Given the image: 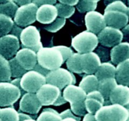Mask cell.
<instances>
[{
  "instance_id": "cell-1",
  "label": "cell",
  "mask_w": 129,
  "mask_h": 121,
  "mask_svg": "<svg viewBox=\"0 0 129 121\" xmlns=\"http://www.w3.org/2000/svg\"><path fill=\"white\" fill-rule=\"evenodd\" d=\"M103 16L107 26L120 30L128 23V6L122 1L112 2L107 6Z\"/></svg>"
},
{
  "instance_id": "cell-2",
  "label": "cell",
  "mask_w": 129,
  "mask_h": 121,
  "mask_svg": "<svg viewBox=\"0 0 129 121\" xmlns=\"http://www.w3.org/2000/svg\"><path fill=\"white\" fill-rule=\"evenodd\" d=\"M97 121H129V103L103 105L94 114Z\"/></svg>"
},
{
  "instance_id": "cell-3",
  "label": "cell",
  "mask_w": 129,
  "mask_h": 121,
  "mask_svg": "<svg viewBox=\"0 0 129 121\" xmlns=\"http://www.w3.org/2000/svg\"><path fill=\"white\" fill-rule=\"evenodd\" d=\"M37 57L38 64L49 71L60 68L64 63L62 55L56 46L41 48L37 52Z\"/></svg>"
},
{
  "instance_id": "cell-4",
  "label": "cell",
  "mask_w": 129,
  "mask_h": 121,
  "mask_svg": "<svg viewBox=\"0 0 129 121\" xmlns=\"http://www.w3.org/2000/svg\"><path fill=\"white\" fill-rule=\"evenodd\" d=\"M96 34L85 30L79 33L72 39V46L79 54L93 52L98 45Z\"/></svg>"
},
{
  "instance_id": "cell-5",
  "label": "cell",
  "mask_w": 129,
  "mask_h": 121,
  "mask_svg": "<svg viewBox=\"0 0 129 121\" xmlns=\"http://www.w3.org/2000/svg\"><path fill=\"white\" fill-rule=\"evenodd\" d=\"M45 78L46 83L56 86L60 90L69 84L76 83V78L73 73L64 68H59L50 71Z\"/></svg>"
},
{
  "instance_id": "cell-6",
  "label": "cell",
  "mask_w": 129,
  "mask_h": 121,
  "mask_svg": "<svg viewBox=\"0 0 129 121\" xmlns=\"http://www.w3.org/2000/svg\"><path fill=\"white\" fill-rule=\"evenodd\" d=\"M46 83L45 76L34 70L27 71L20 78V85L23 90L28 93H35Z\"/></svg>"
},
{
  "instance_id": "cell-7",
  "label": "cell",
  "mask_w": 129,
  "mask_h": 121,
  "mask_svg": "<svg viewBox=\"0 0 129 121\" xmlns=\"http://www.w3.org/2000/svg\"><path fill=\"white\" fill-rule=\"evenodd\" d=\"M20 40L24 47L28 48L36 52L43 47L40 32L33 25H29L23 29Z\"/></svg>"
},
{
  "instance_id": "cell-8",
  "label": "cell",
  "mask_w": 129,
  "mask_h": 121,
  "mask_svg": "<svg viewBox=\"0 0 129 121\" xmlns=\"http://www.w3.org/2000/svg\"><path fill=\"white\" fill-rule=\"evenodd\" d=\"M38 6L34 3L19 6L14 16V22L21 27L31 25L36 21Z\"/></svg>"
},
{
  "instance_id": "cell-9",
  "label": "cell",
  "mask_w": 129,
  "mask_h": 121,
  "mask_svg": "<svg viewBox=\"0 0 129 121\" xmlns=\"http://www.w3.org/2000/svg\"><path fill=\"white\" fill-rule=\"evenodd\" d=\"M21 96L20 89L9 81L0 82V106L11 107Z\"/></svg>"
},
{
  "instance_id": "cell-10",
  "label": "cell",
  "mask_w": 129,
  "mask_h": 121,
  "mask_svg": "<svg viewBox=\"0 0 129 121\" xmlns=\"http://www.w3.org/2000/svg\"><path fill=\"white\" fill-rule=\"evenodd\" d=\"M97 37L98 42L106 47H113L123 40L122 30L109 26H105Z\"/></svg>"
},
{
  "instance_id": "cell-11",
  "label": "cell",
  "mask_w": 129,
  "mask_h": 121,
  "mask_svg": "<svg viewBox=\"0 0 129 121\" xmlns=\"http://www.w3.org/2000/svg\"><path fill=\"white\" fill-rule=\"evenodd\" d=\"M20 47V39L12 34L0 37V54L10 60L16 55Z\"/></svg>"
},
{
  "instance_id": "cell-12",
  "label": "cell",
  "mask_w": 129,
  "mask_h": 121,
  "mask_svg": "<svg viewBox=\"0 0 129 121\" xmlns=\"http://www.w3.org/2000/svg\"><path fill=\"white\" fill-rule=\"evenodd\" d=\"M36 95L42 105L47 106L54 105L62 93L56 86L46 83L39 88Z\"/></svg>"
},
{
  "instance_id": "cell-13",
  "label": "cell",
  "mask_w": 129,
  "mask_h": 121,
  "mask_svg": "<svg viewBox=\"0 0 129 121\" xmlns=\"http://www.w3.org/2000/svg\"><path fill=\"white\" fill-rule=\"evenodd\" d=\"M87 93L79 86L74 84H69L64 88L62 96L71 106L84 103Z\"/></svg>"
},
{
  "instance_id": "cell-14",
  "label": "cell",
  "mask_w": 129,
  "mask_h": 121,
  "mask_svg": "<svg viewBox=\"0 0 129 121\" xmlns=\"http://www.w3.org/2000/svg\"><path fill=\"white\" fill-rule=\"evenodd\" d=\"M85 24L87 30L98 34L107 26L104 16L96 11L87 12L85 15Z\"/></svg>"
},
{
  "instance_id": "cell-15",
  "label": "cell",
  "mask_w": 129,
  "mask_h": 121,
  "mask_svg": "<svg viewBox=\"0 0 129 121\" xmlns=\"http://www.w3.org/2000/svg\"><path fill=\"white\" fill-rule=\"evenodd\" d=\"M36 93L26 92L20 102V110L30 114H37L42 107Z\"/></svg>"
},
{
  "instance_id": "cell-16",
  "label": "cell",
  "mask_w": 129,
  "mask_h": 121,
  "mask_svg": "<svg viewBox=\"0 0 129 121\" xmlns=\"http://www.w3.org/2000/svg\"><path fill=\"white\" fill-rule=\"evenodd\" d=\"M15 57L18 63L26 71L34 69L37 64V52L28 48L19 49Z\"/></svg>"
},
{
  "instance_id": "cell-17",
  "label": "cell",
  "mask_w": 129,
  "mask_h": 121,
  "mask_svg": "<svg viewBox=\"0 0 129 121\" xmlns=\"http://www.w3.org/2000/svg\"><path fill=\"white\" fill-rule=\"evenodd\" d=\"M81 63L83 73L94 74L102 63L99 56L94 52L81 54Z\"/></svg>"
},
{
  "instance_id": "cell-18",
  "label": "cell",
  "mask_w": 129,
  "mask_h": 121,
  "mask_svg": "<svg viewBox=\"0 0 129 121\" xmlns=\"http://www.w3.org/2000/svg\"><path fill=\"white\" fill-rule=\"evenodd\" d=\"M57 10L54 5H43L39 6L36 13V20L43 24L51 23L57 18Z\"/></svg>"
},
{
  "instance_id": "cell-19",
  "label": "cell",
  "mask_w": 129,
  "mask_h": 121,
  "mask_svg": "<svg viewBox=\"0 0 129 121\" xmlns=\"http://www.w3.org/2000/svg\"><path fill=\"white\" fill-rule=\"evenodd\" d=\"M84 103L87 112L95 114L96 112L104 105L105 99L99 91L94 90L87 93Z\"/></svg>"
},
{
  "instance_id": "cell-20",
  "label": "cell",
  "mask_w": 129,
  "mask_h": 121,
  "mask_svg": "<svg viewBox=\"0 0 129 121\" xmlns=\"http://www.w3.org/2000/svg\"><path fill=\"white\" fill-rule=\"evenodd\" d=\"M109 101L112 104L125 106L129 103V86L118 84L111 92Z\"/></svg>"
},
{
  "instance_id": "cell-21",
  "label": "cell",
  "mask_w": 129,
  "mask_h": 121,
  "mask_svg": "<svg viewBox=\"0 0 129 121\" xmlns=\"http://www.w3.org/2000/svg\"><path fill=\"white\" fill-rule=\"evenodd\" d=\"M110 59L112 64L117 65L129 59V43L127 42L119 43L113 47L110 50Z\"/></svg>"
},
{
  "instance_id": "cell-22",
  "label": "cell",
  "mask_w": 129,
  "mask_h": 121,
  "mask_svg": "<svg viewBox=\"0 0 129 121\" xmlns=\"http://www.w3.org/2000/svg\"><path fill=\"white\" fill-rule=\"evenodd\" d=\"M118 84L117 80L115 78H108L99 80L98 89L105 99V105L107 103H110L109 97L111 92L113 88Z\"/></svg>"
},
{
  "instance_id": "cell-23",
  "label": "cell",
  "mask_w": 129,
  "mask_h": 121,
  "mask_svg": "<svg viewBox=\"0 0 129 121\" xmlns=\"http://www.w3.org/2000/svg\"><path fill=\"white\" fill-rule=\"evenodd\" d=\"M115 78L118 84L129 86V59L117 64Z\"/></svg>"
},
{
  "instance_id": "cell-24",
  "label": "cell",
  "mask_w": 129,
  "mask_h": 121,
  "mask_svg": "<svg viewBox=\"0 0 129 121\" xmlns=\"http://www.w3.org/2000/svg\"><path fill=\"white\" fill-rule=\"evenodd\" d=\"M116 67L110 62L101 63L99 68L94 73L98 80L108 78H115Z\"/></svg>"
},
{
  "instance_id": "cell-25",
  "label": "cell",
  "mask_w": 129,
  "mask_h": 121,
  "mask_svg": "<svg viewBox=\"0 0 129 121\" xmlns=\"http://www.w3.org/2000/svg\"><path fill=\"white\" fill-rule=\"evenodd\" d=\"M99 80L94 74H86L79 83V86L86 93L98 89Z\"/></svg>"
},
{
  "instance_id": "cell-26",
  "label": "cell",
  "mask_w": 129,
  "mask_h": 121,
  "mask_svg": "<svg viewBox=\"0 0 129 121\" xmlns=\"http://www.w3.org/2000/svg\"><path fill=\"white\" fill-rule=\"evenodd\" d=\"M66 62L68 70L71 72L78 74L83 73L81 63V54L78 52L73 53V55Z\"/></svg>"
},
{
  "instance_id": "cell-27",
  "label": "cell",
  "mask_w": 129,
  "mask_h": 121,
  "mask_svg": "<svg viewBox=\"0 0 129 121\" xmlns=\"http://www.w3.org/2000/svg\"><path fill=\"white\" fill-rule=\"evenodd\" d=\"M11 78L9 60L0 54V82L10 81Z\"/></svg>"
},
{
  "instance_id": "cell-28",
  "label": "cell",
  "mask_w": 129,
  "mask_h": 121,
  "mask_svg": "<svg viewBox=\"0 0 129 121\" xmlns=\"http://www.w3.org/2000/svg\"><path fill=\"white\" fill-rule=\"evenodd\" d=\"M14 23L11 17L0 13V37L10 34Z\"/></svg>"
},
{
  "instance_id": "cell-29",
  "label": "cell",
  "mask_w": 129,
  "mask_h": 121,
  "mask_svg": "<svg viewBox=\"0 0 129 121\" xmlns=\"http://www.w3.org/2000/svg\"><path fill=\"white\" fill-rule=\"evenodd\" d=\"M18 7V5L14 0H8L4 3L0 4V13L13 18L15 16Z\"/></svg>"
},
{
  "instance_id": "cell-30",
  "label": "cell",
  "mask_w": 129,
  "mask_h": 121,
  "mask_svg": "<svg viewBox=\"0 0 129 121\" xmlns=\"http://www.w3.org/2000/svg\"><path fill=\"white\" fill-rule=\"evenodd\" d=\"M60 113L50 108H46L38 117L37 121H60L61 120Z\"/></svg>"
},
{
  "instance_id": "cell-31",
  "label": "cell",
  "mask_w": 129,
  "mask_h": 121,
  "mask_svg": "<svg viewBox=\"0 0 129 121\" xmlns=\"http://www.w3.org/2000/svg\"><path fill=\"white\" fill-rule=\"evenodd\" d=\"M0 118L3 121H18L19 113L12 107L0 108Z\"/></svg>"
},
{
  "instance_id": "cell-32",
  "label": "cell",
  "mask_w": 129,
  "mask_h": 121,
  "mask_svg": "<svg viewBox=\"0 0 129 121\" xmlns=\"http://www.w3.org/2000/svg\"><path fill=\"white\" fill-rule=\"evenodd\" d=\"M9 60L11 70V77L14 78H21L27 71L25 70L18 63L15 57L11 58Z\"/></svg>"
},
{
  "instance_id": "cell-33",
  "label": "cell",
  "mask_w": 129,
  "mask_h": 121,
  "mask_svg": "<svg viewBox=\"0 0 129 121\" xmlns=\"http://www.w3.org/2000/svg\"><path fill=\"white\" fill-rule=\"evenodd\" d=\"M57 10V15L59 17L63 18H68L71 17L75 13V8L74 6H69V5H64L60 3H57L55 5Z\"/></svg>"
},
{
  "instance_id": "cell-34",
  "label": "cell",
  "mask_w": 129,
  "mask_h": 121,
  "mask_svg": "<svg viewBox=\"0 0 129 121\" xmlns=\"http://www.w3.org/2000/svg\"><path fill=\"white\" fill-rule=\"evenodd\" d=\"M66 22V20L65 18L58 17L51 23L45 25L44 26V28L47 31L50 32H57L65 25Z\"/></svg>"
},
{
  "instance_id": "cell-35",
  "label": "cell",
  "mask_w": 129,
  "mask_h": 121,
  "mask_svg": "<svg viewBox=\"0 0 129 121\" xmlns=\"http://www.w3.org/2000/svg\"><path fill=\"white\" fill-rule=\"evenodd\" d=\"M76 6L79 12L83 13L91 11H94L97 7V3H90L79 0L78 4Z\"/></svg>"
},
{
  "instance_id": "cell-36",
  "label": "cell",
  "mask_w": 129,
  "mask_h": 121,
  "mask_svg": "<svg viewBox=\"0 0 129 121\" xmlns=\"http://www.w3.org/2000/svg\"><path fill=\"white\" fill-rule=\"evenodd\" d=\"M106 47L100 45V46H97L94 50V52L99 56L101 61L103 62H108L109 59L110 58V52L106 49Z\"/></svg>"
},
{
  "instance_id": "cell-37",
  "label": "cell",
  "mask_w": 129,
  "mask_h": 121,
  "mask_svg": "<svg viewBox=\"0 0 129 121\" xmlns=\"http://www.w3.org/2000/svg\"><path fill=\"white\" fill-rule=\"evenodd\" d=\"M56 47L59 49V51L61 53L63 57V59H64V62L66 61L74 53L73 50L69 47L64 46V45H58V46H56Z\"/></svg>"
},
{
  "instance_id": "cell-38",
  "label": "cell",
  "mask_w": 129,
  "mask_h": 121,
  "mask_svg": "<svg viewBox=\"0 0 129 121\" xmlns=\"http://www.w3.org/2000/svg\"><path fill=\"white\" fill-rule=\"evenodd\" d=\"M60 115L62 118H65V117H72V118L76 119L77 120L81 121V117L79 116H76L75 114H73L71 109H67L63 111L60 113Z\"/></svg>"
},
{
  "instance_id": "cell-39",
  "label": "cell",
  "mask_w": 129,
  "mask_h": 121,
  "mask_svg": "<svg viewBox=\"0 0 129 121\" xmlns=\"http://www.w3.org/2000/svg\"><path fill=\"white\" fill-rule=\"evenodd\" d=\"M23 29V28H22V27L18 26V25H16V23H14L11 32H10V34H12V35L17 37L20 39V35H21V32H22Z\"/></svg>"
},
{
  "instance_id": "cell-40",
  "label": "cell",
  "mask_w": 129,
  "mask_h": 121,
  "mask_svg": "<svg viewBox=\"0 0 129 121\" xmlns=\"http://www.w3.org/2000/svg\"><path fill=\"white\" fill-rule=\"evenodd\" d=\"M57 0H33V3L39 7L43 5H54Z\"/></svg>"
},
{
  "instance_id": "cell-41",
  "label": "cell",
  "mask_w": 129,
  "mask_h": 121,
  "mask_svg": "<svg viewBox=\"0 0 129 121\" xmlns=\"http://www.w3.org/2000/svg\"><path fill=\"white\" fill-rule=\"evenodd\" d=\"M34 70L39 72V73H40V74H43V75L45 76H46L47 74L48 73H49V72L50 71L48 70V69H46L44 68H43L42 66H40V64H38V63L35 65V66L34 67Z\"/></svg>"
},
{
  "instance_id": "cell-42",
  "label": "cell",
  "mask_w": 129,
  "mask_h": 121,
  "mask_svg": "<svg viewBox=\"0 0 129 121\" xmlns=\"http://www.w3.org/2000/svg\"><path fill=\"white\" fill-rule=\"evenodd\" d=\"M122 32L123 34V40L129 43V24L122 28Z\"/></svg>"
},
{
  "instance_id": "cell-43",
  "label": "cell",
  "mask_w": 129,
  "mask_h": 121,
  "mask_svg": "<svg viewBox=\"0 0 129 121\" xmlns=\"http://www.w3.org/2000/svg\"><path fill=\"white\" fill-rule=\"evenodd\" d=\"M11 83H13V84H15V86H16L20 89V91H21V96L23 95L26 93V92H24V91L23 90V89L21 87V85H20V78H14V79H13V80L11 81Z\"/></svg>"
},
{
  "instance_id": "cell-44",
  "label": "cell",
  "mask_w": 129,
  "mask_h": 121,
  "mask_svg": "<svg viewBox=\"0 0 129 121\" xmlns=\"http://www.w3.org/2000/svg\"><path fill=\"white\" fill-rule=\"evenodd\" d=\"M58 1L62 4L74 6L78 4L79 0H58Z\"/></svg>"
},
{
  "instance_id": "cell-45",
  "label": "cell",
  "mask_w": 129,
  "mask_h": 121,
  "mask_svg": "<svg viewBox=\"0 0 129 121\" xmlns=\"http://www.w3.org/2000/svg\"><path fill=\"white\" fill-rule=\"evenodd\" d=\"M83 121H97V120L96 119L94 114L86 113L84 115Z\"/></svg>"
},
{
  "instance_id": "cell-46",
  "label": "cell",
  "mask_w": 129,
  "mask_h": 121,
  "mask_svg": "<svg viewBox=\"0 0 129 121\" xmlns=\"http://www.w3.org/2000/svg\"><path fill=\"white\" fill-rule=\"evenodd\" d=\"M66 100L64 99V97H63L62 95H61L60 96V97L58 98V99L57 100L56 102H55V103H54V105H53L54 106H60V105H62L64 104V103H66Z\"/></svg>"
},
{
  "instance_id": "cell-47",
  "label": "cell",
  "mask_w": 129,
  "mask_h": 121,
  "mask_svg": "<svg viewBox=\"0 0 129 121\" xmlns=\"http://www.w3.org/2000/svg\"><path fill=\"white\" fill-rule=\"evenodd\" d=\"M18 6H22V5H27V4L33 3V0H14Z\"/></svg>"
},
{
  "instance_id": "cell-48",
  "label": "cell",
  "mask_w": 129,
  "mask_h": 121,
  "mask_svg": "<svg viewBox=\"0 0 129 121\" xmlns=\"http://www.w3.org/2000/svg\"><path fill=\"white\" fill-rule=\"evenodd\" d=\"M31 116L29 115L25 114L23 113H19V120L18 121H23L25 119H28V118H31Z\"/></svg>"
},
{
  "instance_id": "cell-49",
  "label": "cell",
  "mask_w": 129,
  "mask_h": 121,
  "mask_svg": "<svg viewBox=\"0 0 129 121\" xmlns=\"http://www.w3.org/2000/svg\"><path fill=\"white\" fill-rule=\"evenodd\" d=\"M122 1V2H123L125 4L127 3V0H104V4L105 5L107 6V5H109L110 3H111L114 2V1Z\"/></svg>"
},
{
  "instance_id": "cell-50",
  "label": "cell",
  "mask_w": 129,
  "mask_h": 121,
  "mask_svg": "<svg viewBox=\"0 0 129 121\" xmlns=\"http://www.w3.org/2000/svg\"><path fill=\"white\" fill-rule=\"evenodd\" d=\"M60 121H78L76 119L72 117H65V118H61Z\"/></svg>"
},
{
  "instance_id": "cell-51",
  "label": "cell",
  "mask_w": 129,
  "mask_h": 121,
  "mask_svg": "<svg viewBox=\"0 0 129 121\" xmlns=\"http://www.w3.org/2000/svg\"><path fill=\"white\" fill-rule=\"evenodd\" d=\"M80 1H84V2L90 3H97L100 0H80Z\"/></svg>"
},
{
  "instance_id": "cell-52",
  "label": "cell",
  "mask_w": 129,
  "mask_h": 121,
  "mask_svg": "<svg viewBox=\"0 0 129 121\" xmlns=\"http://www.w3.org/2000/svg\"><path fill=\"white\" fill-rule=\"evenodd\" d=\"M23 121H37V120H36L34 119V118H28V119H25Z\"/></svg>"
},
{
  "instance_id": "cell-53",
  "label": "cell",
  "mask_w": 129,
  "mask_h": 121,
  "mask_svg": "<svg viewBox=\"0 0 129 121\" xmlns=\"http://www.w3.org/2000/svg\"><path fill=\"white\" fill-rule=\"evenodd\" d=\"M8 1V0H0V4L4 3L6 2V1Z\"/></svg>"
},
{
  "instance_id": "cell-54",
  "label": "cell",
  "mask_w": 129,
  "mask_h": 121,
  "mask_svg": "<svg viewBox=\"0 0 129 121\" xmlns=\"http://www.w3.org/2000/svg\"><path fill=\"white\" fill-rule=\"evenodd\" d=\"M127 3H128V4L129 5V0H127ZM128 18H129V6L128 7Z\"/></svg>"
},
{
  "instance_id": "cell-55",
  "label": "cell",
  "mask_w": 129,
  "mask_h": 121,
  "mask_svg": "<svg viewBox=\"0 0 129 121\" xmlns=\"http://www.w3.org/2000/svg\"><path fill=\"white\" fill-rule=\"evenodd\" d=\"M0 121H3V120H1V118H0Z\"/></svg>"
}]
</instances>
